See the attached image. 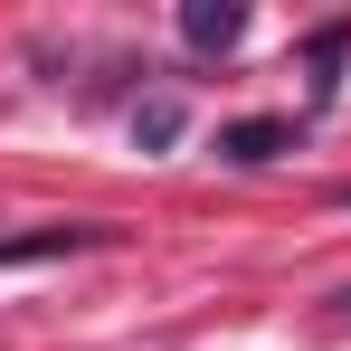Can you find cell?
<instances>
[{
  "label": "cell",
  "mask_w": 351,
  "mask_h": 351,
  "mask_svg": "<svg viewBox=\"0 0 351 351\" xmlns=\"http://www.w3.org/2000/svg\"><path fill=\"white\" fill-rule=\"evenodd\" d=\"M180 38H190L199 58H228L237 38H247V10H237V0H180Z\"/></svg>",
  "instance_id": "obj_1"
},
{
  "label": "cell",
  "mask_w": 351,
  "mask_h": 351,
  "mask_svg": "<svg viewBox=\"0 0 351 351\" xmlns=\"http://www.w3.org/2000/svg\"><path fill=\"white\" fill-rule=\"evenodd\" d=\"M285 143H294V123H276V114H247V123H228V133H219V152H228L237 171H256V162H276Z\"/></svg>",
  "instance_id": "obj_2"
},
{
  "label": "cell",
  "mask_w": 351,
  "mask_h": 351,
  "mask_svg": "<svg viewBox=\"0 0 351 351\" xmlns=\"http://www.w3.org/2000/svg\"><path fill=\"white\" fill-rule=\"evenodd\" d=\"M180 123H190V114H180V95H143V105H133V143H143V152H171Z\"/></svg>",
  "instance_id": "obj_3"
},
{
  "label": "cell",
  "mask_w": 351,
  "mask_h": 351,
  "mask_svg": "<svg viewBox=\"0 0 351 351\" xmlns=\"http://www.w3.org/2000/svg\"><path fill=\"white\" fill-rule=\"evenodd\" d=\"M95 228H38V237H0V266H19V256H58V247H86Z\"/></svg>",
  "instance_id": "obj_4"
}]
</instances>
